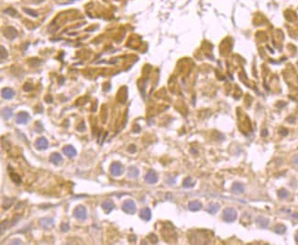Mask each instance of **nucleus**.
<instances>
[{
	"label": "nucleus",
	"instance_id": "9",
	"mask_svg": "<svg viewBox=\"0 0 298 245\" xmlns=\"http://www.w3.org/2000/svg\"><path fill=\"white\" fill-rule=\"evenodd\" d=\"M35 145H36V148H37L38 150H45V149H47V147H48V145H49V143H48V141H47L46 138L40 137L39 139H37V141H36V143H35Z\"/></svg>",
	"mask_w": 298,
	"mask_h": 245
},
{
	"label": "nucleus",
	"instance_id": "13",
	"mask_svg": "<svg viewBox=\"0 0 298 245\" xmlns=\"http://www.w3.org/2000/svg\"><path fill=\"white\" fill-rule=\"evenodd\" d=\"M256 223L258 224V226L261 229H265L268 227L269 225V220L264 218V217H259L256 219Z\"/></svg>",
	"mask_w": 298,
	"mask_h": 245
},
{
	"label": "nucleus",
	"instance_id": "5",
	"mask_svg": "<svg viewBox=\"0 0 298 245\" xmlns=\"http://www.w3.org/2000/svg\"><path fill=\"white\" fill-rule=\"evenodd\" d=\"M145 181L148 184H156L158 182V175L153 170H150L145 175Z\"/></svg>",
	"mask_w": 298,
	"mask_h": 245
},
{
	"label": "nucleus",
	"instance_id": "11",
	"mask_svg": "<svg viewBox=\"0 0 298 245\" xmlns=\"http://www.w3.org/2000/svg\"><path fill=\"white\" fill-rule=\"evenodd\" d=\"M40 225L44 229H50L53 226V219L52 218H43L40 220Z\"/></svg>",
	"mask_w": 298,
	"mask_h": 245
},
{
	"label": "nucleus",
	"instance_id": "23",
	"mask_svg": "<svg viewBox=\"0 0 298 245\" xmlns=\"http://www.w3.org/2000/svg\"><path fill=\"white\" fill-rule=\"evenodd\" d=\"M11 180H12L14 183H16V184H20V183H21V178H20V176L18 174H15V173L11 174Z\"/></svg>",
	"mask_w": 298,
	"mask_h": 245
},
{
	"label": "nucleus",
	"instance_id": "25",
	"mask_svg": "<svg viewBox=\"0 0 298 245\" xmlns=\"http://www.w3.org/2000/svg\"><path fill=\"white\" fill-rule=\"evenodd\" d=\"M77 130L78 131H84L85 130V124H84V122H82L77 127Z\"/></svg>",
	"mask_w": 298,
	"mask_h": 245
},
{
	"label": "nucleus",
	"instance_id": "21",
	"mask_svg": "<svg viewBox=\"0 0 298 245\" xmlns=\"http://www.w3.org/2000/svg\"><path fill=\"white\" fill-rule=\"evenodd\" d=\"M288 196H289L288 191H287V190H285V189H283V188L280 189V190L278 191V197H280V198L285 199V198H287V197H288Z\"/></svg>",
	"mask_w": 298,
	"mask_h": 245
},
{
	"label": "nucleus",
	"instance_id": "8",
	"mask_svg": "<svg viewBox=\"0 0 298 245\" xmlns=\"http://www.w3.org/2000/svg\"><path fill=\"white\" fill-rule=\"evenodd\" d=\"M101 206H102V208L106 211V214H109V213L114 209V207H115V204H114V202H113L112 200L107 199V200H105V201L102 203Z\"/></svg>",
	"mask_w": 298,
	"mask_h": 245
},
{
	"label": "nucleus",
	"instance_id": "14",
	"mask_svg": "<svg viewBox=\"0 0 298 245\" xmlns=\"http://www.w3.org/2000/svg\"><path fill=\"white\" fill-rule=\"evenodd\" d=\"M14 95H15L14 91L10 88H4L2 90V97L5 99H11L14 97Z\"/></svg>",
	"mask_w": 298,
	"mask_h": 245
},
{
	"label": "nucleus",
	"instance_id": "27",
	"mask_svg": "<svg viewBox=\"0 0 298 245\" xmlns=\"http://www.w3.org/2000/svg\"><path fill=\"white\" fill-rule=\"evenodd\" d=\"M150 239H151V241L153 243H156L158 242V238H157L154 234L151 235V236H150Z\"/></svg>",
	"mask_w": 298,
	"mask_h": 245
},
{
	"label": "nucleus",
	"instance_id": "10",
	"mask_svg": "<svg viewBox=\"0 0 298 245\" xmlns=\"http://www.w3.org/2000/svg\"><path fill=\"white\" fill-rule=\"evenodd\" d=\"M139 216L143 220L149 221L151 219V210L149 207H144L143 209H141Z\"/></svg>",
	"mask_w": 298,
	"mask_h": 245
},
{
	"label": "nucleus",
	"instance_id": "16",
	"mask_svg": "<svg viewBox=\"0 0 298 245\" xmlns=\"http://www.w3.org/2000/svg\"><path fill=\"white\" fill-rule=\"evenodd\" d=\"M50 161L54 164H59L61 161H62V157L61 155L58 153V152H54L51 155L50 157Z\"/></svg>",
	"mask_w": 298,
	"mask_h": 245
},
{
	"label": "nucleus",
	"instance_id": "22",
	"mask_svg": "<svg viewBox=\"0 0 298 245\" xmlns=\"http://www.w3.org/2000/svg\"><path fill=\"white\" fill-rule=\"evenodd\" d=\"M191 181H192V180H191V178H190V177L185 178V179H184V181H183V187H185V188H188V187H192V186H194V185H195V183H192Z\"/></svg>",
	"mask_w": 298,
	"mask_h": 245
},
{
	"label": "nucleus",
	"instance_id": "18",
	"mask_svg": "<svg viewBox=\"0 0 298 245\" xmlns=\"http://www.w3.org/2000/svg\"><path fill=\"white\" fill-rule=\"evenodd\" d=\"M139 169L135 166H130L129 168V173H128V175L129 177H132V178H135L139 175Z\"/></svg>",
	"mask_w": 298,
	"mask_h": 245
},
{
	"label": "nucleus",
	"instance_id": "7",
	"mask_svg": "<svg viewBox=\"0 0 298 245\" xmlns=\"http://www.w3.org/2000/svg\"><path fill=\"white\" fill-rule=\"evenodd\" d=\"M29 120V115L25 112V111H22L20 112L18 115H17V119H16V121L18 124H26Z\"/></svg>",
	"mask_w": 298,
	"mask_h": 245
},
{
	"label": "nucleus",
	"instance_id": "1",
	"mask_svg": "<svg viewBox=\"0 0 298 245\" xmlns=\"http://www.w3.org/2000/svg\"><path fill=\"white\" fill-rule=\"evenodd\" d=\"M238 213L232 207H228L223 211V220L226 222H233L237 220Z\"/></svg>",
	"mask_w": 298,
	"mask_h": 245
},
{
	"label": "nucleus",
	"instance_id": "3",
	"mask_svg": "<svg viewBox=\"0 0 298 245\" xmlns=\"http://www.w3.org/2000/svg\"><path fill=\"white\" fill-rule=\"evenodd\" d=\"M74 216L77 220H85L87 219V211L85 206H78L74 208Z\"/></svg>",
	"mask_w": 298,
	"mask_h": 245
},
{
	"label": "nucleus",
	"instance_id": "32",
	"mask_svg": "<svg viewBox=\"0 0 298 245\" xmlns=\"http://www.w3.org/2000/svg\"><path fill=\"white\" fill-rule=\"evenodd\" d=\"M296 243H297L298 244V233L296 234Z\"/></svg>",
	"mask_w": 298,
	"mask_h": 245
},
{
	"label": "nucleus",
	"instance_id": "20",
	"mask_svg": "<svg viewBox=\"0 0 298 245\" xmlns=\"http://www.w3.org/2000/svg\"><path fill=\"white\" fill-rule=\"evenodd\" d=\"M274 231L278 234H283L285 231H286V227L284 225L279 224L277 226H275L274 228Z\"/></svg>",
	"mask_w": 298,
	"mask_h": 245
},
{
	"label": "nucleus",
	"instance_id": "24",
	"mask_svg": "<svg viewBox=\"0 0 298 245\" xmlns=\"http://www.w3.org/2000/svg\"><path fill=\"white\" fill-rule=\"evenodd\" d=\"M69 229H70L69 225L67 224V223H65V222L61 223V231H63V232H67V231L69 230Z\"/></svg>",
	"mask_w": 298,
	"mask_h": 245
},
{
	"label": "nucleus",
	"instance_id": "28",
	"mask_svg": "<svg viewBox=\"0 0 298 245\" xmlns=\"http://www.w3.org/2000/svg\"><path fill=\"white\" fill-rule=\"evenodd\" d=\"M280 133H281L282 135H283V136H285V135H287V133H288V131H287L286 129H281V130H280Z\"/></svg>",
	"mask_w": 298,
	"mask_h": 245
},
{
	"label": "nucleus",
	"instance_id": "12",
	"mask_svg": "<svg viewBox=\"0 0 298 245\" xmlns=\"http://www.w3.org/2000/svg\"><path fill=\"white\" fill-rule=\"evenodd\" d=\"M220 208V205L219 203H211L207 206L206 207V211L209 214H216Z\"/></svg>",
	"mask_w": 298,
	"mask_h": 245
},
{
	"label": "nucleus",
	"instance_id": "6",
	"mask_svg": "<svg viewBox=\"0 0 298 245\" xmlns=\"http://www.w3.org/2000/svg\"><path fill=\"white\" fill-rule=\"evenodd\" d=\"M62 152H63V153H64L67 157H69V158H74V157H75L76 154H77L76 150H75L74 147L72 146V145H66L65 147H63Z\"/></svg>",
	"mask_w": 298,
	"mask_h": 245
},
{
	"label": "nucleus",
	"instance_id": "30",
	"mask_svg": "<svg viewBox=\"0 0 298 245\" xmlns=\"http://www.w3.org/2000/svg\"><path fill=\"white\" fill-rule=\"evenodd\" d=\"M293 162H294V163H295L296 165H298V155H296V156H295V157H294Z\"/></svg>",
	"mask_w": 298,
	"mask_h": 245
},
{
	"label": "nucleus",
	"instance_id": "19",
	"mask_svg": "<svg viewBox=\"0 0 298 245\" xmlns=\"http://www.w3.org/2000/svg\"><path fill=\"white\" fill-rule=\"evenodd\" d=\"M13 116V111L11 108L9 107H6L2 110V117L5 119V120H9L11 117Z\"/></svg>",
	"mask_w": 298,
	"mask_h": 245
},
{
	"label": "nucleus",
	"instance_id": "17",
	"mask_svg": "<svg viewBox=\"0 0 298 245\" xmlns=\"http://www.w3.org/2000/svg\"><path fill=\"white\" fill-rule=\"evenodd\" d=\"M231 189L235 194H241L244 192V185L240 183H234Z\"/></svg>",
	"mask_w": 298,
	"mask_h": 245
},
{
	"label": "nucleus",
	"instance_id": "31",
	"mask_svg": "<svg viewBox=\"0 0 298 245\" xmlns=\"http://www.w3.org/2000/svg\"><path fill=\"white\" fill-rule=\"evenodd\" d=\"M263 137H266V136H268V130L267 129H263L262 130V134H261Z\"/></svg>",
	"mask_w": 298,
	"mask_h": 245
},
{
	"label": "nucleus",
	"instance_id": "26",
	"mask_svg": "<svg viewBox=\"0 0 298 245\" xmlns=\"http://www.w3.org/2000/svg\"><path fill=\"white\" fill-rule=\"evenodd\" d=\"M137 151V148H136V146L135 145H130L129 147V152H131V153H134L135 152Z\"/></svg>",
	"mask_w": 298,
	"mask_h": 245
},
{
	"label": "nucleus",
	"instance_id": "2",
	"mask_svg": "<svg viewBox=\"0 0 298 245\" xmlns=\"http://www.w3.org/2000/svg\"><path fill=\"white\" fill-rule=\"evenodd\" d=\"M122 210L127 213V214H130V215H133L136 213L137 211V207H136V204L133 200L131 199H128L126 200L123 204H122Z\"/></svg>",
	"mask_w": 298,
	"mask_h": 245
},
{
	"label": "nucleus",
	"instance_id": "4",
	"mask_svg": "<svg viewBox=\"0 0 298 245\" xmlns=\"http://www.w3.org/2000/svg\"><path fill=\"white\" fill-rule=\"evenodd\" d=\"M109 172L113 176H119L123 174L124 172V167L123 165L119 162L113 163L109 167Z\"/></svg>",
	"mask_w": 298,
	"mask_h": 245
},
{
	"label": "nucleus",
	"instance_id": "15",
	"mask_svg": "<svg viewBox=\"0 0 298 245\" xmlns=\"http://www.w3.org/2000/svg\"><path fill=\"white\" fill-rule=\"evenodd\" d=\"M188 208L191 211H198L202 208V204H201V202H199L197 200L192 201L188 204Z\"/></svg>",
	"mask_w": 298,
	"mask_h": 245
},
{
	"label": "nucleus",
	"instance_id": "29",
	"mask_svg": "<svg viewBox=\"0 0 298 245\" xmlns=\"http://www.w3.org/2000/svg\"><path fill=\"white\" fill-rule=\"evenodd\" d=\"M12 244H21V241L20 240H14L11 242Z\"/></svg>",
	"mask_w": 298,
	"mask_h": 245
}]
</instances>
